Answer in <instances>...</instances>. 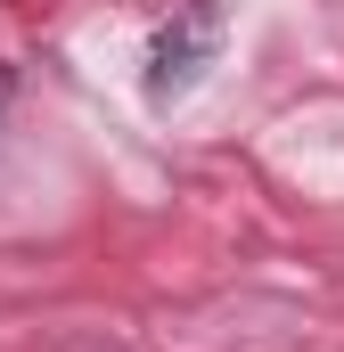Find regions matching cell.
Wrapping results in <instances>:
<instances>
[{"label": "cell", "mask_w": 344, "mask_h": 352, "mask_svg": "<svg viewBox=\"0 0 344 352\" xmlns=\"http://www.w3.org/2000/svg\"><path fill=\"white\" fill-rule=\"evenodd\" d=\"M213 50H222V8L213 0H180L164 25H156V41H148V90L156 98H180V90L205 74Z\"/></svg>", "instance_id": "1"}]
</instances>
